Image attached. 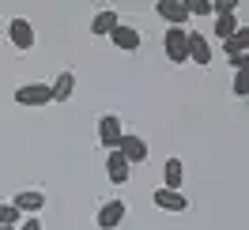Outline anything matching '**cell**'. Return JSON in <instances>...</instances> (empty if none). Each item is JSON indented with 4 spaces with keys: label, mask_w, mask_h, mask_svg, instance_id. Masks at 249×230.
<instances>
[{
    "label": "cell",
    "mask_w": 249,
    "mask_h": 230,
    "mask_svg": "<svg viewBox=\"0 0 249 230\" xmlns=\"http://www.w3.org/2000/svg\"><path fill=\"white\" fill-rule=\"evenodd\" d=\"M12 204H16V212H31L34 215V212H42V208H46V193H42V189H23Z\"/></svg>",
    "instance_id": "obj_12"
},
{
    "label": "cell",
    "mask_w": 249,
    "mask_h": 230,
    "mask_svg": "<svg viewBox=\"0 0 249 230\" xmlns=\"http://www.w3.org/2000/svg\"><path fill=\"white\" fill-rule=\"evenodd\" d=\"M185 27H170L166 31V38H162V49H166V57H170V64H185L189 61V42H185Z\"/></svg>",
    "instance_id": "obj_2"
},
{
    "label": "cell",
    "mask_w": 249,
    "mask_h": 230,
    "mask_svg": "<svg viewBox=\"0 0 249 230\" xmlns=\"http://www.w3.org/2000/svg\"><path fill=\"white\" fill-rule=\"evenodd\" d=\"M155 12L166 19L170 27H181V23L189 19V12H185V4H181V0H159V4H155Z\"/></svg>",
    "instance_id": "obj_11"
},
{
    "label": "cell",
    "mask_w": 249,
    "mask_h": 230,
    "mask_svg": "<svg viewBox=\"0 0 249 230\" xmlns=\"http://www.w3.org/2000/svg\"><path fill=\"white\" fill-rule=\"evenodd\" d=\"M124 200H106L102 208H98V230H117L124 223Z\"/></svg>",
    "instance_id": "obj_7"
},
{
    "label": "cell",
    "mask_w": 249,
    "mask_h": 230,
    "mask_svg": "<svg viewBox=\"0 0 249 230\" xmlns=\"http://www.w3.org/2000/svg\"><path fill=\"white\" fill-rule=\"evenodd\" d=\"M16 102L19 106H49L53 102L49 83H23V87H16Z\"/></svg>",
    "instance_id": "obj_3"
},
{
    "label": "cell",
    "mask_w": 249,
    "mask_h": 230,
    "mask_svg": "<svg viewBox=\"0 0 249 230\" xmlns=\"http://www.w3.org/2000/svg\"><path fill=\"white\" fill-rule=\"evenodd\" d=\"M128 170H132V166L124 162L121 151H109L106 155V174H109V181H113V185H124V181H128Z\"/></svg>",
    "instance_id": "obj_14"
},
{
    "label": "cell",
    "mask_w": 249,
    "mask_h": 230,
    "mask_svg": "<svg viewBox=\"0 0 249 230\" xmlns=\"http://www.w3.org/2000/svg\"><path fill=\"white\" fill-rule=\"evenodd\" d=\"M121 136H124L121 117H117V113H102V117H98V143H102L106 151H117Z\"/></svg>",
    "instance_id": "obj_1"
},
{
    "label": "cell",
    "mask_w": 249,
    "mask_h": 230,
    "mask_svg": "<svg viewBox=\"0 0 249 230\" xmlns=\"http://www.w3.org/2000/svg\"><path fill=\"white\" fill-rule=\"evenodd\" d=\"M185 12L189 16H212V0H189Z\"/></svg>",
    "instance_id": "obj_19"
},
{
    "label": "cell",
    "mask_w": 249,
    "mask_h": 230,
    "mask_svg": "<svg viewBox=\"0 0 249 230\" xmlns=\"http://www.w3.org/2000/svg\"><path fill=\"white\" fill-rule=\"evenodd\" d=\"M16 230H42V219H38V215H31V219H23Z\"/></svg>",
    "instance_id": "obj_21"
},
{
    "label": "cell",
    "mask_w": 249,
    "mask_h": 230,
    "mask_svg": "<svg viewBox=\"0 0 249 230\" xmlns=\"http://www.w3.org/2000/svg\"><path fill=\"white\" fill-rule=\"evenodd\" d=\"M109 42H113L117 49H124V53H132V49L143 46V31L128 27V23H117V27H113V34H109Z\"/></svg>",
    "instance_id": "obj_6"
},
{
    "label": "cell",
    "mask_w": 249,
    "mask_h": 230,
    "mask_svg": "<svg viewBox=\"0 0 249 230\" xmlns=\"http://www.w3.org/2000/svg\"><path fill=\"white\" fill-rule=\"evenodd\" d=\"M117 151L124 155V162H128V166L147 162V140H143V136H128V132H124L121 143H117Z\"/></svg>",
    "instance_id": "obj_5"
},
{
    "label": "cell",
    "mask_w": 249,
    "mask_h": 230,
    "mask_svg": "<svg viewBox=\"0 0 249 230\" xmlns=\"http://www.w3.org/2000/svg\"><path fill=\"white\" fill-rule=\"evenodd\" d=\"M155 208H162V212H185L189 208V200L178 193V189H155Z\"/></svg>",
    "instance_id": "obj_10"
},
{
    "label": "cell",
    "mask_w": 249,
    "mask_h": 230,
    "mask_svg": "<svg viewBox=\"0 0 249 230\" xmlns=\"http://www.w3.org/2000/svg\"><path fill=\"white\" fill-rule=\"evenodd\" d=\"M181 174H185L181 159H166V166H162V177H166V185H162V189H178V193H181Z\"/></svg>",
    "instance_id": "obj_16"
},
{
    "label": "cell",
    "mask_w": 249,
    "mask_h": 230,
    "mask_svg": "<svg viewBox=\"0 0 249 230\" xmlns=\"http://www.w3.org/2000/svg\"><path fill=\"white\" fill-rule=\"evenodd\" d=\"M234 94L246 98V72H234Z\"/></svg>",
    "instance_id": "obj_20"
},
{
    "label": "cell",
    "mask_w": 249,
    "mask_h": 230,
    "mask_svg": "<svg viewBox=\"0 0 249 230\" xmlns=\"http://www.w3.org/2000/svg\"><path fill=\"white\" fill-rule=\"evenodd\" d=\"M8 38H12V46L16 49H23V53H27V49H34V27H31V19H12V23H8Z\"/></svg>",
    "instance_id": "obj_8"
},
{
    "label": "cell",
    "mask_w": 249,
    "mask_h": 230,
    "mask_svg": "<svg viewBox=\"0 0 249 230\" xmlns=\"http://www.w3.org/2000/svg\"><path fill=\"white\" fill-rule=\"evenodd\" d=\"M117 23H121V19H117V12H113V8H102V12L91 19V34H94V38H109Z\"/></svg>",
    "instance_id": "obj_13"
},
{
    "label": "cell",
    "mask_w": 249,
    "mask_h": 230,
    "mask_svg": "<svg viewBox=\"0 0 249 230\" xmlns=\"http://www.w3.org/2000/svg\"><path fill=\"white\" fill-rule=\"evenodd\" d=\"M215 34L227 42L231 34H238V19H234V12H227V16H215Z\"/></svg>",
    "instance_id": "obj_17"
},
{
    "label": "cell",
    "mask_w": 249,
    "mask_h": 230,
    "mask_svg": "<svg viewBox=\"0 0 249 230\" xmlns=\"http://www.w3.org/2000/svg\"><path fill=\"white\" fill-rule=\"evenodd\" d=\"M76 91V72H61V76L49 83V94H53V102H68Z\"/></svg>",
    "instance_id": "obj_15"
},
{
    "label": "cell",
    "mask_w": 249,
    "mask_h": 230,
    "mask_svg": "<svg viewBox=\"0 0 249 230\" xmlns=\"http://www.w3.org/2000/svg\"><path fill=\"white\" fill-rule=\"evenodd\" d=\"M185 42H189V61H196L200 68H204V64H212V46H208V38H204V34L189 31Z\"/></svg>",
    "instance_id": "obj_9"
},
{
    "label": "cell",
    "mask_w": 249,
    "mask_h": 230,
    "mask_svg": "<svg viewBox=\"0 0 249 230\" xmlns=\"http://www.w3.org/2000/svg\"><path fill=\"white\" fill-rule=\"evenodd\" d=\"M0 227H19V212H16V204H0Z\"/></svg>",
    "instance_id": "obj_18"
},
{
    "label": "cell",
    "mask_w": 249,
    "mask_h": 230,
    "mask_svg": "<svg viewBox=\"0 0 249 230\" xmlns=\"http://www.w3.org/2000/svg\"><path fill=\"white\" fill-rule=\"evenodd\" d=\"M0 230H16V227H0Z\"/></svg>",
    "instance_id": "obj_22"
},
{
    "label": "cell",
    "mask_w": 249,
    "mask_h": 230,
    "mask_svg": "<svg viewBox=\"0 0 249 230\" xmlns=\"http://www.w3.org/2000/svg\"><path fill=\"white\" fill-rule=\"evenodd\" d=\"M246 49H249V31H246V27H238V34L227 38V61L234 64V72L246 68Z\"/></svg>",
    "instance_id": "obj_4"
}]
</instances>
